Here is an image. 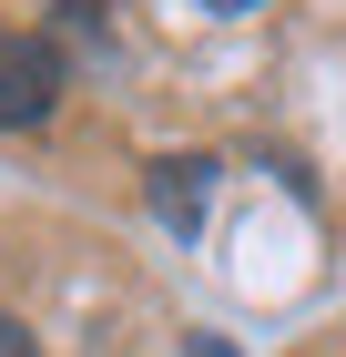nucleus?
<instances>
[{
  "instance_id": "nucleus-1",
  "label": "nucleus",
  "mask_w": 346,
  "mask_h": 357,
  "mask_svg": "<svg viewBox=\"0 0 346 357\" xmlns=\"http://www.w3.org/2000/svg\"><path fill=\"white\" fill-rule=\"evenodd\" d=\"M61 102V52L41 31H0V123H41Z\"/></svg>"
},
{
  "instance_id": "nucleus-2",
  "label": "nucleus",
  "mask_w": 346,
  "mask_h": 357,
  "mask_svg": "<svg viewBox=\"0 0 346 357\" xmlns=\"http://www.w3.org/2000/svg\"><path fill=\"white\" fill-rule=\"evenodd\" d=\"M204 194H214V164H204V153H163V164H153V215L173 225V235L204 225Z\"/></svg>"
},
{
  "instance_id": "nucleus-3",
  "label": "nucleus",
  "mask_w": 346,
  "mask_h": 357,
  "mask_svg": "<svg viewBox=\"0 0 346 357\" xmlns=\"http://www.w3.org/2000/svg\"><path fill=\"white\" fill-rule=\"evenodd\" d=\"M0 357H41V347H31V327H21V317H0Z\"/></svg>"
},
{
  "instance_id": "nucleus-4",
  "label": "nucleus",
  "mask_w": 346,
  "mask_h": 357,
  "mask_svg": "<svg viewBox=\"0 0 346 357\" xmlns=\"http://www.w3.org/2000/svg\"><path fill=\"white\" fill-rule=\"evenodd\" d=\"M184 357H235V337H194V347Z\"/></svg>"
},
{
  "instance_id": "nucleus-5",
  "label": "nucleus",
  "mask_w": 346,
  "mask_h": 357,
  "mask_svg": "<svg viewBox=\"0 0 346 357\" xmlns=\"http://www.w3.org/2000/svg\"><path fill=\"white\" fill-rule=\"evenodd\" d=\"M194 10H224V21H235V10H265V0H194Z\"/></svg>"
},
{
  "instance_id": "nucleus-6",
  "label": "nucleus",
  "mask_w": 346,
  "mask_h": 357,
  "mask_svg": "<svg viewBox=\"0 0 346 357\" xmlns=\"http://www.w3.org/2000/svg\"><path fill=\"white\" fill-rule=\"evenodd\" d=\"M61 10H81V21H92V10H102V0H61Z\"/></svg>"
}]
</instances>
